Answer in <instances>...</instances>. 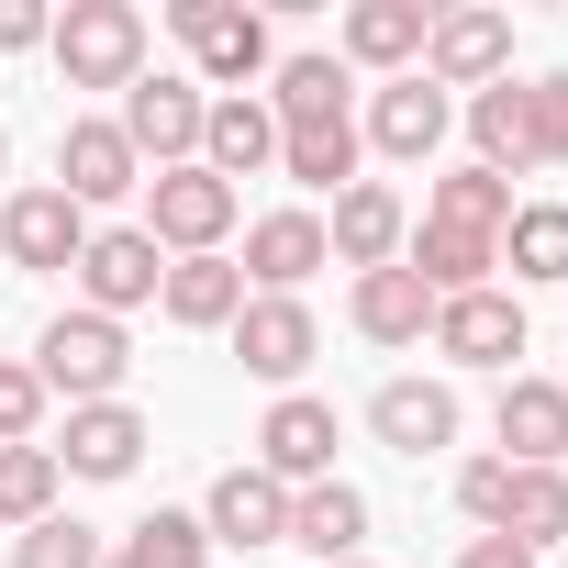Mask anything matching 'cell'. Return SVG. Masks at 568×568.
<instances>
[{
    "label": "cell",
    "mask_w": 568,
    "mask_h": 568,
    "mask_svg": "<svg viewBox=\"0 0 568 568\" xmlns=\"http://www.w3.org/2000/svg\"><path fill=\"white\" fill-rule=\"evenodd\" d=\"M402 245H413V212H402V190L390 179H357V190H335V223H324V256L335 267H402Z\"/></svg>",
    "instance_id": "10"
},
{
    "label": "cell",
    "mask_w": 568,
    "mask_h": 568,
    "mask_svg": "<svg viewBox=\"0 0 568 568\" xmlns=\"http://www.w3.org/2000/svg\"><path fill=\"white\" fill-rule=\"evenodd\" d=\"M23 368L45 379V402L68 390V413H79V402H123L134 346H123V324H101V313H57V324L34 335V357H23Z\"/></svg>",
    "instance_id": "4"
},
{
    "label": "cell",
    "mask_w": 568,
    "mask_h": 568,
    "mask_svg": "<svg viewBox=\"0 0 568 568\" xmlns=\"http://www.w3.org/2000/svg\"><path fill=\"white\" fill-rule=\"evenodd\" d=\"M291 546L324 557V568H346V557L368 546V490H357V479H313V490H291Z\"/></svg>",
    "instance_id": "21"
},
{
    "label": "cell",
    "mask_w": 568,
    "mask_h": 568,
    "mask_svg": "<svg viewBox=\"0 0 568 568\" xmlns=\"http://www.w3.org/2000/svg\"><path fill=\"white\" fill-rule=\"evenodd\" d=\"M468 145H479V168H490V179L535 168V145H524V79H490V90H468Z\"/></svg>",
    "instance_id": "27"
},
{
    "label": "cell",
    "mask_w": 568,
    "mask_h": 568,
    "mask_svg": "<svg viewBox=\"0 0 568 568\" xmlns=\"http://www.w3.org/2000/svg\"><path fill=\"white\" fill-rule=\"evenodd\" d=\"M457 568H535V546H513V535H468Z\"/></svg>",
    "instance_id": "39"
},
{
    "label": "cell",
    "mask_w": 568,
    "mask_h": 568,
    "mask_svg": "<svg viewBox=\"0 0 568 568\" xmlns=\"http://www.w3.org/2000/svg\"><path fill=\"white\" fill-rule=\"evenodd\" d=\"M424 34H435L424 0H357V12H346V57L379 68V79H413L424 68Z\"/></svg>",
    "instance_id": "23"
},
{
    "label": "cell",
    "mask_w": 568,
    "mask_h": 568,
    "mask_svg": "<svg viewBox=\"0 0 568 568\" xmlns=\"http://www.w3.org/2000/svg\"><path fill=\"white\" fill-rule=\"evenodd\" d=\"M223 335H234L245 379H267V390H291V379L324 357V324H313V302H267V291H245V313H234Z\"/></svg>",
    "instance_id": "8"
},
{
    "label": "cell",
    "mask_w": 568,
    "mask_h": 568,
    "mask_svg": "<svg viewBox=\"0 0 568 568\" xmlns=\"http://www.w3.org/2000/svg\"><path fill=\"white\" fill-rule=\"evenodd\" d=\"M201 535H212V546H234V557H245V546H291V490H278V479L245 457V468H223V479H212Z\"/></svg>",
    "instance_id": "14"
},
{
    "label": "cell",
    "mask_w": 568,
    "mask_h": 568,
    "mask_svg": "<svg viewBox=\"0 0 568 568\" xmlns=\"http://www.w3.org/2000/svg\"><path fill=\"white\" fill-rule=\"evenodd\" d=\"M446 123H457V101L413 68V79H379V101H368V123H357V145H379V156H402V168H424L435 145H446Z\"/></svg>",
    "instance_id": "12"
},
{
    "label": "cell",
    "mask_w": 568,
    "mask_h": 568,
    "mask_svg": "<svg viewBox=\"0 0 568 568\" xmlns=\"http://www.w3.org/2000/svg\"><path fill=\"white\" fill-rule=\"evenodd\" d=\"M123 145H134V168L156 179V168H201V123H212V90L201 79H179V68H145L134 90H123Z\"/></svg>",
    "instance_id": "2"
},
{
    "label": "cell",
    "mask_w": 568,
    "mask_h": 568,
    "mask_svg": "<svg viewBox=\"0 0 568 568\" xmlns=\"http://www.w3.org/2000/svg\"><path fill=\"white\" fill-rule=\"evenodd\" d=\"M501 267H513V278H568V201H513Z\"/></svg>",
    "instance_id": "29"
},
{
    "label": "cell",
    "mask_w": 568,
    "mask_h": 568,
    "mask_svg": "<svg viewBox=\"0 0 568 568\" xmlns=\"http://www.w3.org/2000/svg\"><path fill=\"white\" fill-rule=\"evenodd\" d=\"M501 535H513V546H557V535H568V468H513Z\"/></svg>",
    "instance_id": "31"
},
{
    "label": "cell",
    "mask_w": 568,
    "mask_h": 568,
    "mask_svg": "<svg viewBox=\"0 0 568 568\" xmlns=\"http://www.w3.org/2000/svg\"><path fill=\"white\" fill-rule=\"evenodd\" d=\"M0 168H12V134H0Z\"/></svg>",
    "instance_id": "40"
},
{
    "label": "cell",
    "mask_w": 568,
    "mask_h": 568,
    "mask_svg": "<svg viewBox=\"0 0 568 568\" xmlns=\"http://www.w3.org/2000/svg\"><path fill=\"white\" fill-rule=\"evenodd\" d=\"M501 501H513V457H468V468H457V513H468L479 535H501Z\"/></svg>",
    "instance_id": "37"
},
{
    "label": "cell",
    "mask_w": 568,
    "mask_h": 568,
    "mask_svg": "<svg viewBox=\"0 0 568 568\" xmlns=\"http://www.w3.org/2000/svg\"><path fill=\"white\" fill-rule=\"evenodd\" d=\"M57 479H68L57 446H0V524H12V535L45 524V513H57Z\"/></svg>",
    "instance_id": "33"
},
{
    "label": "cell",
    "mask_w": 568,
    "mask_h": 568,
    "mask_svg": "<svg viewBox=\"0 0 568 568\" xmlns=\"http://www.w3.org/2000/svg\"><path fill=\"white\" fill-rule=\"evenodd\" d=\"M557 390H568V379H557Z\"/></svg>",
    "instance_id": "42"
},
{
    "label": "cell",
    "mask_w": 568,
    "mask_h": 568,
    "mask_svg": "<svg viewBox=\"0 0 568 568\" xmlns=\"http://www.w3.org/2000/svg\"><path fill=\"white\" fill-rule=\"evenodd\" d=\"M57 190H68L79 212H101V201L145 190V168H134V145H123V123H112V112H101V123H68V145H57Z\"/></svg>",
    "instance_id": "16"
},
{
    "label": "cell",
    "mask_w": 568,
    "mask_h": 568,
    "mask_svg": "<svg viewBox=\"0 0 568 568\" xmlns=\"http://www.w3.org/2000/svg\"><path fill=\"white\" fill-rule=\"evenodd\" d=\"M112 546H101V524H79V513H45V524H23L12 535V568H101Z\"/></svg>",
    "instance_id": "34"
},
{
    "label": "cell",
    "mask_w": 568,
    "mask_h": 568,
    "mask_svg": "<svg viewBox=\"0 0 568 568\" xmlns=\"http://www.w3.org/2000/svg\"><path fill=\"white\" fill-rule=\"evenodd\" d=\"M346 313H357V335H368V346H424V335H435V291H424L413 267H368Z\"/></svg>",
    "instance_id": "25"
},
{
    "label": "cell",
    "mask_w": 568,
    "mask_h": 568,
    "mask_svg": "<svg viewBox=\"0 0 568 568\" xmlns=\"http://www.w3.org/2000/svg\"><path fill=\"white\" fill-rule=\"evenodd\" d=\"M45 34H57L45 0H0V57H23V45H45Z\"/></svg>",
    "instance_id": "38"
},
{
    "label": "cell",
    "mask_w": 568,
    "mask_h": 568,
    "mask_svg": "<svg viewBox=\"0 0 568 568\" xmlns=\"http://www.w3.org/2000/svg\"><path fill=\"white\" fill-rule=\"evenodd\" d=\"M45 45H57L68 90H134L145 79V12L134 0H68Z\"/></svg>",
    "instance_id": "3"
},
{
    "label": "cell",
    "mask_w": 568,
    "mask_h": 568,
    "mask_svg": "<svg viewBox=\"0 0 568 568\" xmlns=\"http://www.w3.org/2000/svg\"><path fill=\"white\" fill-rule=\"evenodd\" d=\"M424 223H457V234H501V223H513V179H490V168L468 156V168H446V179H435Z\"/></svg>",
    "instance_id": "28"
},
{
    "label": "cell",
    "mask_w": 568,
    "mask_h": 568,
    "mask_svg": "<svg viewBox=\"0 0 568 568\" xmlns=\"http://www.w3.org/2000/svg\"><path fill=\"white\" fill-rule=\"evenodd\" d=\"M435 357L513 379V357H524V302H513V291H457V302H435Z\"/></svg>",
    "instance_id": "13"
},
{
    "label": "cell",
    "mask_w": 568,
    "mask_h": 568,
    "mask_svg": "<svg viewBox=\"0 0 568 568\" xmlns=\"http://www.w3.org/2000/svg\"><path fill=\"white\" fill-rule=\"evenodd\" d=\"M156 313H168V324H190V335H223V324L245 313V267H234V256H168Z\"/></svg>",
    "instance_id": "22"
},
{
    "label": "cell",
    "mask_w": 568,
    "mask_h": 568,
    "mask_svg": "<svg viewBox=\"0 0 568 568\" xmlns=\"http://www.w3.org/2000/svg\"><path fill=\"white\" fill-rule=\"evenodd\" d=\"M168 34L190 45V79L201 90H256L267 68H278V45H267V12H245V0H168Z\"/></svg>",
    "instance_id": "1"
},
{
    "label": "cell",
    "mask_w": 568,
    "mask_h": 568,
    "mask_svg": "<svg viewBox=\"0 0 568 568\" xmlns=\"http://www.w3.org/2000/svg\"><path fill=\"white\" fill-rule=\"evenodd\" d=\"M424 79H435V90H490V79H513V23H501V12H435Z\"/></svg>",
    "instance_id": "15"
},
{
    "label": "cell",
    "mask_w": 568,
    "mask_h": 568,
    "mask_svg": "<svg viewBox=\"0 0 568 568\" xmlns=\"http://www.w3.org/2000/svg\"><path fill=\"white\" fill-rule=\"evenodd\" d=\"M402 267L424 278L435 302H457V291H490V267H501V234H457V223H424V234L402 245Z\"/></svg>",
    "instance_id": "24"
},
{
    "label": "cell",
    "mask_w": 568,
    "mask_h": 568,
    "mask_svg": "<svg viewBox=\"0 0 568 568\" xmlns=\"http://www.w3.org/2000/svg\"><path fill=\"white\" fill-rule=\"evenodd\" d=\"M357 123H313V134H278V179H302V190H357Z\"/></svg>",
    "instance_id": "30"
},
{
    "label": "cell",
    "mask_w": 568,
    "mask_h": 568,
    "mask_svg": "<svg viewBox=\"0 0 568 568\" xmlns=\"http://www.w3.org/2000/svg\"><path fill=\"white\" fill-rule=\"evenodd\" d=\"M524 145H535V168H568V68L524 79Z\"/></svg>",
    "instance_id": "35"
},
{
    "label": "cell",
    "mask_w": 568,
    "mask_h": 568,
    "mask_svg": "<svg viewBox=\"0 0 568 568\" xmlns=\"http://www.w3.org/2000/svg\"><path fill=\"white\" fill-rule=\"evenodd\" d=\"M79 245H90V212L45 179V190H12L0 201V267H34V278H68L79 267Z\"/></svg>",
    "instance_id": "7"
},
{
    "label": "cell",
    "mask_w": 568,
    "mask_h": 568,
    "mask_svg": "<svg viewBox=\"0 0 568 568\" xmlns=\"http://www.w3.org/2000/svg\"><path fill=\"white\" fill-rule=\"evenodd\" d=\"M368 435H379L390 457H435V446H457V390H446V379H390V390L368 402Z\"/></svg>",
    "instance_id": "19"
},
{
    "label": "cell",
    "mask_w": 568,
    "mask_h": 568,
    "mask_svg": "<svg viewBox=\"0 0 568 568\" xmlns=\"http://www.w3.org/2000/svg\"><path fill=\"white\" fill-rule=\"evenodd\" d=\"M156 435H145V413L134 402H79L68 413V446H57V468L68 479H134V457H145Z\"/></svg>",
    "instance_id": "17"
},
{
    "label": "cell",
    "mask_w": 568,
    "mask_h": 568,
    "mask_svg": "<svg viewBox=\"0 0 568 568\" xmlns=\"http://www.w3.org/2000/svg\"><path fill=\"white\" fill-rule=\"evenodd\" d=\"M201 557H212L201 513H145V524H134V535H123L101 568H201Z\"/></svg>",
    "instance_id": "32"
},
{
    "label": "cell",
    "mask_w": 568,
    "mask_h": 568,
    "mask_svg": "<svg viewBox=\"0 0 568 568\" xmlns=\"http://www.w3.org/2000/svg\"><path fill=\"white\" fill-rule=\"evenodd\" d=\"M256 468H267L278 490H313V479H335V402H313V390H278V402H267V424H256Z\"/></svg>",
    "instance_id": "9"
},
{
    "label": "cell",
    "mask_w": 568,
    "mask_h": 568,
    "mask_svg": "<svg viewBox=\"0 0 568 568\" xmlns=\"http://www.w3.org/2000/svg\"><path fill=\"white\" fill-rule=\"evenodd\" d=\"M234 267H245V291L302 302V278H313V267H335V256H324V212H256Z\"/></svg>",
    "instance_id": "11"
},
{
    "label": "cell",
    "mask_w": 568,
    "mask_h": 568,
    "mask_svg": "<svg viewBox=\"0 0 568 568\" xmlns=\"http://www.w3.org/2000/svg\"><path fill=\"white\" fill-rule=\"evenodd\" d=\"M145 234H156V256H223L234 190H223L212 168H156V179H145Z\"/></svg>",
    "instance_id": "6"
},
{
    "label": "cell",
    "mask_w": 568,
    "mask_h": 568,
    "mask_svg": "<svg viewBox=\"0 0 568 568\" xmlns=\"http://www.w3.org/2000/svg\"><path fill=\"white\" fill-rule=\"evenodd\" d=\"M346 568H368V557H346Z\"/></svg>",
    "instance_id": "41"
},
{
    "label": "cell",
    "mask_w": 568,
    "mask_h": 568,
    "mask_svg": "<svg viewBox=\"0 0 568 568\" xmlns=\"http://www.w3.org/2000/svg\"><path fill=\"white\" fill-rule=\"evenodd\" d=\"M45 435V379L23 357H0V446H34Z\"/></svg>",
    "instance_id": "36"
},
{
    "label": "cell",
    "mask_w": 568,
    "mask_h": 568,
    "mask_svg": "<svg viewBox=\"0 0 568 568\" xmlns=\"http://www.w3.org/2000/svg\"><path fill=\"white\" fill-rule=\"evenodd\" d=\"M267 112H278V134L357 123V112H346V68H335V57H278V68H267Z\"/></svg>",
    "instance_id": "26"
},
{
    "label": "cell",
    "mask_w": 568,
    "mask_h": 568,
    "mask_svg": "<svg viewBox=\"0 0 568 568\" xmlns=\"http://www.w3.org/2000/svg\"><path fill=\"white\" fill-rule=\"evenodd\" d=\"M79 313H101V324H123V313H145L156 291H168V256H156V234L145 223H101L90 245H79Z\"/></svg>",
    "instance_id": "5"
},
{
    "label": "cell",
    "mask_w": 568,
    "mask_h": 568,
    "mask_svg": "<svg viewBox=\"0 0 568 568\" xmlns=\"http://www.w3.org/2000/svg\"><path fill=\"white\" fill-rule=\"evenodd\" d=\"M201 168L234 190V179H256V168H278V112L256 101V90H234V101H212V123H201Z\"/></svg>",
    "instance_id": "20"
},
{
    "label": "cell",
    "mask_w": 568,
    "mask_h": 568,
    "mask_svg": "<svg viewBox=\"0 0 568 568\" xmlns=\"http://www.w3.org/2000/svg\"><path fill=\"white\" fill-rule=\"evenodd\" d=\"M490 435L513 446V468H557L568 457V390L557 379H501V402H490Z\"/></svg>",
    "instance_id": "18"
}]
</instances>
